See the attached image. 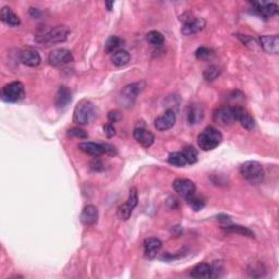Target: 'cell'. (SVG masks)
<instances>
[{
    "label": "cell",
    "instance_id": "1",
    "mask_svg": "<svg viewBox=\"0 0 279 279\" xmlns=\"http://www.w3.org/2000/svg\"><path fill=\"white\" fill-rule=\"evenodd\" d=\"M70 34V29L66 25H57L55 28L44 30L35 36L36 42L40 45H56L58 43H64L68 38Z\"/></svg>",
    "mask_w": 279,
    "mask_h": 279
},
{
    "label": "cell",
    "instance_id": "2",
    "mask_svg": "<svg viewBox=\"0 0 279 279\" xmlns=\"http://www.w3.org/2000/svg\"><path fill=\"white\" fill-rule=\"evenodd\" d=\"M223 134L214 127H206L197 137V144L202 151H211L220 145Z\"/></svg>",
    "mask_w": 279,
    "mask_h": 279
},
{
    "label": "cell",
    "instance_id": "3",
    "mask_svg": "<svg viewBox=\"0 0 279 279\" xmlns=\"http://www.w3.org/2000/svg\"><path fill=\"white\" fill-rule=\"evenodd\" d=\"M240 174L241 177L244 178L245 181L250 182L252 184H260L263 182L264 180V169L262 167V165L258 161H245L244 164H242L240 166Z\"/></svg>",
    "mask_w": 279,
    "mask_h": 279
},
{
    "label": "cell",
    "instance_id": "4",
    "mask_svg": "<svg viewBox=\"0 0 279 279\" xmlns=\"http://www.w3.org/2000/svg\"><path fill=\"white\" fill-rule=\"evenodd\" d=\"M96 118V109L91 102L81 101L74 108L73 121L80 125H87Z\"/></svg>",
    "mask_w": 279,
    "mask_h": 279
},
{
    "label": "cell",
    "instance_id": "5",
    "mask_svg": "<svg viewBox=\"0 0 279 279\" xmlns=\"http://www.w3.org/2000/svg\"><path fill=\"white\" fill-rule=\"evenodd\" d=\"M145 87L146 83L144 82V81H140V82L127 85V87H124L121 89L118 96V103L122 107H131L134 104V102H136L138 96L142 93L143 89L145 88Z\"/></svg>",
    "mask_w": 279,
    "mask_h": 279
},
{
    "label": "cell",
    "instance_id": "6",
    "mask_svg": "<svg viewBox=\"0 0 279 279\" xmlns=\"http://www.w3.org/2000/svg\"><path fill=\"white\" fill-rule=\"evenodd\" d=\"M24 96V85L19 81H13V82L8 83L1 89V98L3 102L17 103L23 100Z\"/></svg>",
    "mask_w": 279,
    "mask_h": 279
},
{
    "label": "cell",
    "instance_id": "7",
    "mask_svg": "<svg viewBox=\"0 0 279 279\" xmlns=\"http://www.w3.org/2000/svg\"><path fill=\"white\" fill-rule=\"evenodd\" d=\"M180 20L182 21V33L184 35H193L199 33L200 31L203 30L206 25L205 20L201 19V17H193L191 13H184L181 16Z\"/></svg>",
    "mask_w": 279,
    "mask_h": 279
},
{
    "label": "cell",
    "instance_id": "8",
    "mask_svg": "<svg viewBox=\"0 0 279 279\" xmlns=\"http://www.w3.org/2000/svg\"><path fill=\"white\" fill-rule=\"evenodd\" d=\"M138 204V190L137 188H131L129 192V197L123 205H121L117 210V215L121 220H128L131 217L133 209Z\"/></svg>",
    "mask_w": 279,
    "mask_h": 279
},
{
    "label": "cell",
    "instance_id": "9",
    "mask_svg": "<svg viewBox=\"0 0 279 279\" xmlns=\"http://www.w3.org/2000/svg\"><path fill=\"white\" fill-rule=\"evenodd\" d=\"M74 60L73 55L66 48H58L52 51L48 55V64L52 67H60L67 64H70Z\"/></svg>",
    "mask_w": 279,
    "mask_h": 279
},
{
    "label": "cell",
    "instance_id": "10",
    "mask_svg": "<svg viewBox=\"0 0 279 279\" xmlns=\"http://www.w3.org/2000/svg\"><path fill=\"white\" fill-rule=\"evenodd\" d=\"M213 119L216 123H218L223 127H227L233 122H236L235 111H233V106H224L219 107L214 111Z\"/></svg>",
    "mask_w": 279,
    "mask_h": 279
},
{
    "label": "cell",
    "instance_id": "11",
    "mask_svg": "<svg viewBox=\"0 0 279 279\" xmlns=\"http://www.w3.org/2000/svg\"><path fill=\"white\" fill-rule=\"evenodd\" d=\"M174 190L177 192V194L183 197L184 200L195 194L196 186L195 183L189 179H175L173 183Z\"/></svg>",
    "mask_w": 279,
    "mask_h": 279
},
{
    "label": "cell",
    "instance_id": "12",
    "mask_svg": "<svg viewBox=\"0 0 279 279\" xmlns=\"http://www.w3.org/2000/svg\"><path fill=\"white\" fill-rule=\"evenodd\" d=\"M251 6L253 7V11L255 15L260 16L265 20H268L269 17L276 16L278 13V6L275 3L251 2Z\"/></svg>",
    "mask_w": 279,
    "mask_h": 279
},
{
    "label": "cell",
    "instance_id": "13",
    "mask_svg": "<svg viewBox=\"0 0 279 279\" xmlns=\"http://www.w3.org/2000/svg\"><path fill=\"white\" fill-rule=\"evenodd\" d=\"M175 120H177L175 112L173 109H168L165 111L164 115L157 117L154 121V125L158 131H167L174 127Z\"/></svg>",
    "mask_w": 279,
    "mask_h": 279
},
{
    "label": "cell",
    "instance_id": "14",
    "mask_svg": "<svg viewBox=\"0 0 279 279\" xmlns=\"http://www.w3.org/2000/svg\"><path fill=\"white\" fill-rule=\"evenodd\" d=\"M144 255L148 260H152L157 256V254L159 253L161 247H163V242L157 238H147V239L144 240Z\"/></svg>",
    "mask_w": 279,
    "mask_h": 279
},
{
    "label": "cell",
    "instance_id": "15",
    "mask_svg": "<svg viewBox=\"0 0 279 279\" xmlns=\"http://www.w3.org/2000/svg\"><path fill=\"white\" fill-rule=\"evenodd\" d=\"M233 111H235L236 121H239V123L246 130H252L254 128L255 121L252 118V116L247 112L244 107L233 106Z\"/></svg>",
    "mask_w": 279,
    "mask_h": 279
},
{
    "label": "cell",
    "instance_id": "16",
    "mask_svg": "<svg viewBox=\"0 0 279 279\" xmlns=\"http://www.w3.org/2000/svg\"><path fill=\"white\" fill-rule=\"evenodd\" d=\"M261 47L268 53L276 55L279 52V36L278 35H266L261 36L259 38Z\"/></svg>",
    "mask_w": 279,
    "mask_h": 279
},
{
    "label": "cell",
    "instance_id": "17",
    "mask_svg": "<svg viewBox=\"0 0 279 279\" xmlns=\"http://www.w3.org/2000/svg\"><path fill=\"white\" fill-rule=\"evenodd\" d=\"M133 138L136 139V141L138 143L141 144L142 146L145 148L151 147L154 143L155 137L151 131L148 130L144 129V128H136L133 131Z\"/></svg>",
    "mask_w": 279,
    "mask_h": 279
},
{
    "label": "cell",
    "instance_id": "18",
    "mask_svg": "<svg viewBox=\"0 0 279 279\" xmlns=\"http://www.w3.org/2000/svg\"><path fill=\"white\" fill-rule=\"evenodd\" d=\"M81 223L85 226H92L95 225L98 220V210L94 205H87L82 209V213L80 216Z\"/></svg>",
    "mask_w": 279,
    "mask_h": 279
},
{
    "label": "cell",
    "instance_id": "19",
    "mask_svg": "<svg viewBox=\"0 0 279 279\" xmlns=\"http://www.w3.org/2000/svg\"><path fill=\"white\" fill-rule=\"evenodd\" d=\"M20 59L22 64L29 67H37L40 64V61H42V58H40L38 52L32 48L24 49L21 52Z\"/></svg>",
    "mask_w": 279,
    "mask_h": 279
},
{
    "label": "cell",
    "instance_id": "20",
    "mask_svg": "<svg viewBox=\"0 0 279 279\" xmlns=\"http://www.w3.org/2000/svg\"><path fill=\"white\" fill-rule=\"evenodd\" d=\"M187 118L190 124H197L204 118V108L200 104L190 105L187 112Z\"/></svg>",
    "mask_w": 279,
    "mask_h": 279
},
{
    "label": "cell",
    "instance_id": "21",
    "mask_svg": "<svg viewBox=\"0 0 279 279\" xmlns=\"http://www.w3.org/2000/svg\"><path fill=\"white\" fill-rule=\"evenodd\" d=\"M0 19L9 26H19L21 25V19L12 11L10 7H3L0 11Z\"/></svg>",
    "mask_w": 279,
    "mask_h": 279
},
{
    "label": "cell",
    "instance_id": "22",
    "mask_svg": "<svg viewBox=\"0 0 279 279\" xmlns=\"http://www.w3.org/2000/svg\"><path fill=\"white\" fill-rule=\"evenodd\" d=\"M72 100V94L67 87H60L55 96V105L57 108H65L69 105Z\"/></svg>",
    "mask_w": 279,
    "mask_h": 279
},
{
    "label": "cell",
    "instance_id": "23",
    "mask_svg": "<svg viewBox=\"0 0 279 279\" xmlns=\"http://www.w3.org/2000/svg\"><path fill=\"white\" fill-rule=\"evenodd\" d=\"M79 150L85 153V154L93 156H100L104 154V145L93 142H84L79 144Z\"/></svg>",
    "mask_w": 279,
    "mask_h": 279
},
{
    "label": "cell",
    "instance_id": "24",
    "mask_svg": "<svg viewBox=\"0 0 279 279\" xmlns=\"http://www.w3.org/2000/svg\"><path fill=\"white\" fill-rule=\"evenodd\" d=\"M190 276L193 278H210L211 266L209 264L200 263L192 268Z\"/></svg>",
    "mask_w": 279,
    "mask_h": 279
},
{
    "label": "cell",
    "instance_id": "25",
    "mask_svg": "<svg viewBox=\"0 0 279 279\" xmlns=\"http://www.w3.org/2000/svg\"><path fill=\"white\" fill-rule=\"evenodd\" d=\"M222 229L226 233H238V235L244 237L254 238L253 231L244 226H240V225H226V226H223Z\"/></svg>",
    "mask_w": 279,
    "mask_h": 279
},
{
    "label": "cell",
    "instance_id": "26",
    "mask_svg": "<svg viewBox=\"0 0 279 279\" xmlns=\"http://www.w3.org/2000/svg\"><path fill=\"white\" fill-rule=\"evenodd\" d=\"M130 59H131V57H130V53L125 49H119V51L112 53L111 56L112 64L116 67H123L128 65Z\"/></svg>",
    "mask_w": 279,
    "mask_h": 279
},
{
    "label": "cell",
    "instance_id": "27",
    "mask_svg": "<svg viewBox=\"0 0 279 279\" xmlns=\"http://www.w3.org/2000/svg\"><path fill=\"white\" fill-rule=\"evenodd\" d=\"M123 40L119 38L118 36H111V37L108 38L105 43V52L107 53H114L119 49H122Z\"/></svg>",
    "mask_w": 279,
    "mask_h": 279
},
{
    "label": "cell",
    "instance_id": "28",
    "mask_svg": "<svg viewBox=\"0 0 279 279\" xmlns=\"http://www.w3.org/2000/svg\"><path fill=\"white\" fill-rule=\"evenodd\" d=\"M168 163L175 167H184L188 165L186 156L182 152H173L168 156Z\"/></svg>",
    "mask_w": 279,
    "mask_h": 279
},
{
    "label": "cell",
    "instance_id": "29",
    "mask_svg": "<svg viewBox=\"0 0 279 279\" xmlns=\"http://www.w3.org/2000/svg\"><path fill=\"white\" fill-rule=\"evenodd\" d=\"M146 40L153 46H160L165 42L164 35L161 34L158 31H150L146 34Z\"/></svg>",
    "mask_w": 279,
    "mask_h": 279
},
{
    "label": "cell",
    "instance_id": "30",
    "mask_svg": "<svg viewBox=\"0 0 279 279\" xmlns=\"http://www.w3.org/2000/svg\"><path fill=\"white\" fill-rule=\"evenodd\" d=\"M186 201H187L188 205L195 211L201 210L205 206V201L202 199V197L197 196L196 194H193L192 196L189 197V199H187Z\"/></svg>",
    "mask_w": 279,
    "mask_h": 279
},
{
    "label": "cell",
    "instance_id": "31",
    "mask_svg": "<svg viewBox=\"0 0 279 279\" xmlns=\"http://www.w3.org/2000/svg\"><path fill=\"white\" fill-rule=\"evenodd\" d=\"M182 153H183V155L186 156L188 165H193L197 161V151L195 150V147L188 145L183 148Z\"/></svg>",
    "mask_w": 279,
    "mask_h": 279
},
{
    "label": "cell",
    "instance_id": "32",
    "mask_svg": "<svg viewBox=\"0 0 279 279\" xmlns=\"http://www.w3.org/2000/svg\"><path fill=\"white\" fill-rule=\"evenodd\" d=\"M214 55H215V52L213 51V49H210L209 47H204V46L199 47L195 52V57L197 58V59H201V60L210 59V58Z\"/></svg>",
    "mask_w": 279,
    "mask_h": 279
},
{
    "label": "cell",
    "instance_id": "33",
    "mask_svg": "<svg viewBox=\"0 0 279 279\" xmlns=\"http://www.w3.org/2000/svg\"><path fill=\"white\" fill-rule=\"evenodd\" d=\"M220 73H222V71L217 66H210L203 72V78L206 81H214L218 78Z\"/></svg>",
    "mask_w": 279,
    "mask_h": 279
},
{
    "label": "cell",
    "instance_id": "34",
    "mask_svg": "<svg viewBox=\"0 0 279 279\" xmlns=\"http://www.w3.org/2000/svg\"><path fill=\"white\" fill-rule=\"evenodd\" d=\"M68 134L69 137H72V138H80V139H87L88 136H87V133L84 131V130L82 129H79V128H73V129H70L69 131H68Z\"/></svg>",
    "mask_w": 279,
    "mask_h": 279
},
{
    "label": "cell",
    "instance_id": "35",
    "mask_svg": "<svg viewBox=\"0 0 279 279\" xmlns=\"http://www.w3.org/2000/svg\"><path fill=\"white\" fill-rule=\"evenodd\" d=\"M104 133L107 138H112L116 134V129L112 123H107L104 125Z\"/></svg>",
    "mask_w": 279,
    "mask_h": 279
},
{
    "label": "cell",
    "instance_id": "36",
    "mask_svg": "<svg viewBox=\"0 0 279 279\" xmlns=\"http://www.w3.org/2000/svg\"><path fill=\"white\" fill-rule=\"evenodd\" d=\"M104 145V154H107V155H110V156H115L117 155V150H116V147L115 146H112L110 145V144H103Z\"/></svg>",
    "mask_w": 279,
    "mask_h": 279
},
{
    "label": "cell",
    "instance_id": "37",
    "mask_svg": "<svg viewBox=\"0 0 279 279\" xmlns=\"http://www.w3.org/2000/svg\"><path fill=\"white\" fill-rule=\"evenodd\" d=\"M121 118V116L119 114V111L114 110V111H110L109 114H108V119H109L110 122H117V121H119Z\"/></svg>",
    "mask_w": 279,
    "mask_h": 279
},
{
    "label": "cell",
    "instance_id": "38",
    "mask_svg": "<svg viewBox=\"0 0 279 279\" xmlns=\"http://www.w3.org/2000/svg\"><path fill=\"white\" fill-rule=\"evenodd\" d=\"M101 166H102V164H101V161L98 160V159H97V160L95 159V160H94L93 163L91 164V167H92L93 170H101V169H102Z\"/></svg>",
    "mask_w": 279,
    "mask_h": 279
},
{
    "label": "cell",
    "instance_id": "39",
    "mask_svg": "<svg viewBox=\"0 0 279 279\" xmlns=\"http://www.w3.org/2000/svg\"><path fill=\"white\" fill-rule=\"evenodd\" d=\"M105 4H106V6H107V9H108V10L110 11L111 9H112V7H114V1H110V2H105Z\"/></svg>",
    "mask_w": 279,
    "mask_h": 279
}]
</instances>
